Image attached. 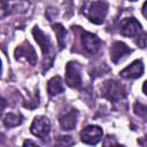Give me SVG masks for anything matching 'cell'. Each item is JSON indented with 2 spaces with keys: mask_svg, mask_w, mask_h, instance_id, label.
Listing matches in <instances>:
<instances>
[{
  "mask_svg": "<svg viewBox=\"0 0 147 147\" xmlns=\"http://www.w3.org/2000/svg\"><path fill=\"white\" fill-rule=\"evenodd\" d=\"M133 110H134L136 115H138L139 117H141L144 119H147V106L146 105L138 101L133 105Z\"/></svg>",
  "mask_w": 147,
  "mask_h": 147,
  "instance_id": "17",
  "label": "cell"
},
{
  "mask_svg": "<svg viewBox=\"0 0 147 147\" xmlns=\"http://www.w3.org/2000/svg\"><path fill=\"white\" fill-rule=\"evenodd\" d=\"M32 34L36 39V41L38 42V45L40 46L41 48V52H42V55H44V71L49 69L52 63H53V60H54V51H53V46H52V42H51V39L49 37L39 28V26H34L32 29Z\"/></svg>",
  "mask_w": 147,
  "mask_h": 147,
  "instance_id": "2",
  "label": "cell"
},
{
  "mask_svg": "<svg viewBox=\"0 0 147 147\" xmlns=\"http://www.w3.org/2000/svg\"><path fill=\"white\" fill-rule=\"evenodd\" d=\"M144 74V63L141 60H136L133 61L131 64H129L126 68H124L119 75L123 78L126 79H136L141 77Z\"/></svg>",
  "mask_w": 147,
  "mask_h": 147,
  "instance_id": "11",
  "label": "cell"
},
{
  "mask_svg": "<svg viewBox=\"0 0 147 147\" xmlns=\"http://www.w3.org/2000/svg\"><path fill=\"white\" fill-rule=\"evenodd\" d=\"M129 1H137V0H129Z\"/></svg>",
  "mask_w": 147,
  "mask_h": 147,
  "instance_id": "24",
  "label": "cell"
},
{
  "mask_svg": "<svg viewBox=\"0 0 147 147\" xmlns=\"http://www.w3.org/2000/svg\"><path fill=\"white\" fill-rule=\"evenodd\" d=\"M31 9V3L28 0H2L1 17L10 14H26Z\"/></svg>",
  "mask_w": 147,
  "mask_h": 147,
  "instance_id": "4",
  "label": "cell"
},
{
  "mask_svg": "<svg viewBox=\"0 0 147 147\" xmlns=\"http://www.w3.org/2000/svg\"><path fill=\"white\" fill-rule=\"evenodd\" d=\"M119 33L124 37L127 38H133V37H138L142 30H141V24L133 17H126L124 20L121 21L119 23Z\"/></svg>",
  "mask_w": 147,
  "mask_h": 147,
  "instance_id": "7",
  "label": "cell"
},
{
  "mask_svg": "<svg viewBox=\"0 0 147 147\" xmlns=\"http://www.w3.org/2000/svg\"><path fill=\"white\" fill-rule=\"evenodd\" d=\"M82 45L86 53L95 54L99 52V49L101 47V40L94 33L83 31L82 32Z\"/></svg>",
  "mask_w": 147,
  "mask_h": 147,
  "instance_id": "10",
  "label": "cell"
},
{
  "mask_svg": "<svg viewBox=\"0 0 147 147\" xmlns=\"http://www.w3.org/2000/svg\"><path fill=\"white\" fill-rule=\"evenodd\" d=\"M80 13L92 23L102 24L108 13V3L103 0L90 1L86 0L83 2Z\"/></svg>",
  "mask_w": 147,
  "mask_h": 147,
  "instance_id": "1",
  "label": "cell"
},
{
  "mask_svg": "<svg viewBox=\"0 0 147 147\" xmlns=\"http://www.w3.org/2000/svg\"><path fill=\"white\" fill-rule=\"evenodd\" d=\"M77 116H78V111L76 109H71L70 111L63 114L62 116H60L59 118V123L62 130L69 131L72 130L76 126L77 123Z\"/></svg>",
  "mask_w": 147,
  "mask_h": 147,
  "instance_id": "13",
  "label": "cell"
},
{
  "mask_svg": "<svg viewBox=\"0 0 147 147\" xmlns=\"http://www.w3.org/2000/svg\"><path fill=\"white\" fill-rule=\"evenodd\" d=\"M2 122L7 127H14V126H17V125L22 124L23 116L20 113H8L3 116Z\"/></svg>",
  "mask_w": 147,
  "mask_h": 147,
  "instance_id": "15",
  "label": "cell"
},
{
  "mask_svg": "<svg viewBox=\"0 0 147 147\" xmlns=\"http://www.w3.org/2000/svg\"><path fill=\"white\" fill-rule=\"evenodd\" d=\"M136 44L140 47V48H145L147 47V33L146 32H141L137 39H136Z\"/></svg>",
  "mask_w": 147,
  "mask_h": 147,
  "instance_id": "18",
  "label": "cell"
},
{
  "mask_svg": "<svg viewBox=\"0 0 147 147\" xmlns=\"http://www.w3.org/2000/svg\"><path fill=\"white\" fill-rule=\"evenodd\" d=\"M74 140L71 137L69 136H64V137H59L57 140H56V144L60 145V146H70V145H74Z\"/></svg>",
  "mask_w": 147,
  "mask_h": 147,
  "instance_id": "19",
  "label": "cell"
},
{
  "mask_svg": "<svg viewBox=\"0 0 147 147\" xmlns=\"http://www.w3.org/2000/svg\"><path fill=\"white\" fill-rule=\"evenodd\" d=\"M14 54H15V59L17 61H25V62L30 63L31 65H34L37 62V54H36L33 47L26 40L16 47Z\"/></svg>",
  "mask_w": 147,
  "mask_h": 147,
  "instance_id": "8",
  "label": "cell"
},
{
  "mask_svg": "<svg viewBox=\"0 0 147 147\" xmlns=\"http://www.w3.org/2000/svg\"><path fill=\"white\" fill-rule=\"evenodd\" d=\"M101 94L113 102H118L125 98L126 92L125 87L119 82L115 79H108L101 86Z\"/></svg>",
  "mask_w": 147,
  "mask_h": 147,
  "instance_id": "3",
  "label": "cell"
},
{
  "mask_svg": "<svg viewBox=\"0 0 147 147\" xmlns=\"http://www.w3.org/2000/svg\"><path fill=\"white\" fill-rule=\"evenodd\" d=\"M24 146H26V145H32V146H36L37 144L36 142H32V141H30V140H26V141H24V144H23Z\"/></svg>",
  "mask_w": 147,
  "mask_h": 147,
  "instance_id": "23",
  "label": "cell"
},
{
  "mask_svg": "<svg viewBox=\"0 0 147 147\" xmlns=\"http://www.w3.org/2000/svg\"><path fill=\"white\" fill-rule=\"evenodd\" d=\"M131 52H132V49L129 48V46H126L124 42L115 41V42H113V45L109 49V55L114 63H118L124 56L129 55Z\"/></svg>",
  "mask_w": 147,
  "mask_h": 147,
  "instance_id": "12",
  "label": "cell"
},
{
  "mask_svg": "<svg viewBox=\"0 0 147 147\" xmlns=\"http://www.w3.org/2000/svg\"><path fill=\"white\" fill-rule=\"evenodd\" d=\"M65 83L72 88H79L82 86L80 65L77 62L70 61L65 65Z\"/></svg>",
  "mask_w": 147,
  "mask_h": 147,
  "instance_id": "5",
  "label": "cell"
},
{
  "mask_svg": "<svg viewBox=\"0 0 147 147\" xmlns=\"http://www.w3.org/2000/svg\"><path fill=\"white\" fill-rule=\"evenodd\" d=\"M142 92H144V93L147 95V80H146V82L142 84Z\"/></svg>",
  "mask_w": 147,
  "mask_h": 147,
  "instance_id": "22",
  "label": "cell"
},
{
  "mask_svg": "<svg viewBox=\"0 0 147 147\" xmlns=\"http://www.w3.org/2000/svg\"><path fill=\"white\" fill-rule=\"evenodd\" d=\"M102 129L98 125H88L80 132V140L87 145H96L102 138Z\"/></svg>",
  "mask_w": 147,
  "mask_h": 147,
  "instance_id": "9",
  "label": "cell"
},
{
  "mask_svg": "<svg viewBox=\"0 0 147 147\" xmlns=\"http://www.w3.org/2000/svg\"><path fill=\"white\" fill-rule=\"evenodd\" d=\"M142 15L146 17V20H147V1L144 3V6H142Z\"/></svg>",
  "mask_w": 147,
  "mask_h": 147,
  "instance_id": "20",
  "label": "cell"
},
{
  "mask_svg": "<svg viewBox=\"0 0 147 147\" xmlns=\"http://www.w3.org/2000/svg\"><path fill=\"white\" fill-rule=\"evenodd\" d=\"M53 30L54 32L56 33V37H57V42H59V46H60V49H62L65 45V34H67V31L65 29L63 28L62 24L60 23H56L53 25Z\"/></svg>",
  "mask_w": 147,
  "mask_h": 147,
  "instance_id": "16",
  "label": "cell"
},
{
  "mask_svg": "<svg viewBox=\"0 0 147 147\" xmlns=\"http://www.w3.org/2000/svg\"><path fill=\"white\" fill-rule=\"evenodd\" d=\"M142 139H145L146 141H144V140H139L138 144H139V145H142V146H147V137H145V138H142Z\"/></svg>",
  "mask_w": 147,
  "mask_h": 147,
  "instance_id": "21",
  "label": "cell"
},
{
  "mask_svg": "<svg viewBox=\"0 0 147 147\" xmlns=\"http://www.w3.org/2000/svg\"><path fill=\"white\" fill-rule=\"evenodd\" d=\"M47 91H48L49 95H52V96L64 92V85H63L62 78L60 76H55V77L51 78L47 84Z\"/></svg>",
  "mask_w": 147,
  "mask_h": 147,
  "instance_id": "14",
  "label": "cell"
},
{
  "mask_svg": "<svg viewBox=\"0 0 147 147\" xmlns=\"http://www.w3.org/2000/svg\"><path fill=\"white\" fill-rule=\"evenodd\" d=\"M30 131L33 136L40 138L41 140H45L51 131V123L49 119L46 116H36L32 121Z\"/></svg>",
  "mask_w": 147,
  "mask_h": 147,
  "instance_id": "6",
  "label": "cell"
}]
</instances>
